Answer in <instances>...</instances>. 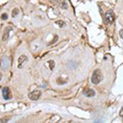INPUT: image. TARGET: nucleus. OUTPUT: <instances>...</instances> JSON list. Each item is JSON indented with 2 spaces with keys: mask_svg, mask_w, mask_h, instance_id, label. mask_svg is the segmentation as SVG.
Instances as JSON below:
<instances>
[{
  "mask_svg": "<svg viewBox=\"0 0 123 123\" xmlns=\"http://www.w3.org/2000/svg\"><path fill=\"white\" fill-rule=\"evenodd\" d=\"M56 24H57L59 27H61V28H63V27H65V26H66V24H65L63 21H57V22H56Z\"/></svg>",
  "mask_w": 123,
  "mask_h": 123,
  "instance_id": "nucleus-13",
  "label": "nucleus"
},
{
  "mask_svg": "<svg viewBox=\"0 0 123 123\" xmlns=\"http://www.w3.org/2000/svg\"><path fill=\"white\" fill-rule=\"evenodd\" d=\"M9 64H10V62H9V58H8L7 56H4V57L2 58V60H1L0 66H1V68H2L3 70H8V68H9Z\"/></svg>",
  "mask_w": 123,
  "mask_h": 123,
  "instance_id": "nucleus-3",
  "label": "nucleus"
},
{
  "mask_svg": "<svg viewBox=\"0 0 123 123\" xmlns=\"http://www.w3.org/2000/svg\"><path fill=\"white\" fill-rule=\"evenodd\" d=\"M48 64H49V69L50 70H53L54 69V61L53 60H49L48 61Z\"/></svg>",
  "mask_w": 123,
  "mask_h": 123,
  "instance_id": "nucleus-11",
  "label": "nucleus"
},
{
  "mask_svg": "<svg viewBox=\"0 0 123 123\" xmlns=\"http://www.w3.org/2000/svg\"><path fill=\"white\" fill-rule=\"evenodd\" d=\"M114 20V14L112 11H107L105 14V22L107 24H111Z\"/></svg>",
  "mask_w": 123,
  "mask_h": 123,
  "instance_id": "nucleus-4",
  "label": "nucleus"
},
{
  "mask_svg": "<svg viewBox=\"0 0 123 123\" xmlns=\"http://www.w3.org/2000/svg\"><path fill=\"white\" fill-rule=\"evenodd\" d=\"M2 93H3V98L5 99H10V98H11V93H10L9 88L2 89Z\"/></svg>",
  "mask_w": 123,
  "mask_h": 123,
  "instance_id": "nucleus-9",
  "label": "nucleus"
},
{
  "mask_svg": "<svg viewBox=\"0 0 123 123\" xmlns=\"http://www.w3.org/2000/svg\"><path fill=\"white\" fill-rule=\"evenodd\" d=\"M56 83H57L58 85H64V84L68 83V79L63 80L62 78H57V80H56Z\"/></svg>",
  "mask_w": 123,
  "mask_h": 123,
  "instance_id": "nucleus-10",
  "label": "nucleus"
},
{
  "mask_svg": "<svg viewBox=\"0 0 123 123\" xmlns=\"http://www.w3.org/2000/svg\"><path fill=\"white\" fill-rule=\"evenodd\" d=\"M53 1H54L60 8H62V9H67V8H68V5H67V3L65 2V0H53Z\"/></svg>",
  "mask_w": 123,
  "mask_h": 123,
  "instance_id": "nucleus-8",
  "label": "nucleus"
},
{
  "mask_svg": "<svg viewBox=\"0 0 123 123\" xmlns=\"http://www.w3.org/2000/svg\"><path fill=\"white\" fill-rule=\"evenodd\" d=\"M120 115L123 116V109H121V111H120Z\"/></svg>",
  "mask_w": 123,
  "mask_h": 123,
  "instance_id": "nucleus-15",
  "label": "nucleus"
},
{
  "mask_svg": "<svg viewBox=\"0 0 123 123\" xmlns=\"http://www.w3.org/2000/svg\"><path fill=\"white\" fill-rule=\"evenodd\" d=\"M7 18H8V15H7L6 13H4V14L1 15V19H2V20H7Z\"/></svg>",
  "mask_w": 123,
  "mask_h": 123,
  "instance_id": "nucleus-14",
  "label": "nucleus"
},
{
  "mask_svg": "<svg viewBox=\"0 0 123 123\" xmlns=\"http://www.w3.org/2000/svg\"><path fill=\"white\" fill-rule=\"evenodd\" d=\"M26 1H29V0H26Z\"/></svg>",
  "mask_w": 123,
  "mask_h": 123,
  "instance_id": "nucleus-17",
  "label": "nucleus"
},
{
  "mask_svg": "<svg viewBox=\"0 0 123 123\" xmlns=\"http://www.w3.org/2000/svg\"><path fill=\"white\" fill-rule=\"evenodd\" d=\"M1 79H2V74L0 73V81H1Z\"/></svg>",
  "mask_w": 123,
  "mask_h": 123,
  "instance_id": "nucleus-16",
  "label": "nucleus"
},
{
  "mask_svg": "<svg viewBox=\"0 0 123 123\" xmlns=\"http://www.w3.org/2000/svg\"><path fill=\"white\" fill-rule=\"evenodd\" d=\"M102 78H104V76H102V74H101V72H100V70L97 69V70L94 71L93 75H92L91 82H92L93 84H95V85H98V84H99L100 82L102 81Z\"/></svg>",
  "mask_w": 123,
  "mask_h": 123,
  "instance_id": "nucleus-1",
  "label": "nucleus"
},
{
  "mask_svg": "<svg viewBox=\"0 0 123 123\" xmlns=\"http://www.w3.org/2000/svg\"><path fill=\"white\" fill-rule=\"evenodd\" d=\"M40 96H42V93H40V91L38 90H35L33 92H31V93L29 94V98L32 99V100H37Z\"/></svg>",
  "mask_w": 123,
  "mask_h": 123,
  "instance_id": "nucleus-2",
  "label": "nucleus"
},
{
  "mask_svg": "<svg viewBox=\"0 0 123 123\" xmlns=\"http://www.w3.org/2000/svg\"><path fill=\"white\" fill-rule=\"evenodd\" d=\"M83 94L87 98H92V97H95L96 96V92L93 89H85L83 91Z\"/></svg>",
  "mask_w": 123,
  "mask_h": 123,
  "instance_id": "nucleus-5",
  "label": "nucleus"
},
{
  "mask_svg": "<svg viewBox=\"0 0 123 123\" xmlns=\"http://www.w3.org/2000/svg\"><path fill=\"white\" fill-rule=\"evenodd\" d=\"M19 12H20V11H19V9H18V8L14 9V10H13V12H12V17H13V18L17 17V15L19 14Z\"/></svg>",
  "mask_w": 123,
  "mask_h": 123,
  "instance_id": "nucleus-12",
  "label": "nucleus"
},
{
  "mask_svg": "<svg viewBox=\"0 0 123 123\" xmlns=\"http://www.w3.org/2000/svg\"><path fill=\"white\" fill-rule=\"evenodd\" d=\"M13 28L12 27H7L4 31V34H3V37H2V40L3 42H7L8 38H9V33H10V31H12Z\"/></svg>",
  "mask_w": 123,
  "mask_h": 123,
  "instance_id": "nucleus-7",
  "label": "nucleus"
},
{
  "mask_svg": "<svg viewBox=\"0 0 123 123\" xmlns=\"http://www.w3.org/2000/svg\"><path fill=\"white\" fill-rule=\"evenodd\" d=\"M28 61V57L26 55H21L19 57V60H18V67L19 68H22L24 66V63Z\"/></svg>",
  "mask_w": 123,
  "mask_h": 123,
  "instance_id": "nucleus-6",
  "label": "nucleus"
}]
</instances>
